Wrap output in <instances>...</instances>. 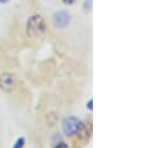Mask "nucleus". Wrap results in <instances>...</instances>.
<instances>
[{
  "instance_id": "nucleus-1",
  "label": "nucleus",
  "mask_w": 160,
  "mask_h": 148,
  "mask_svg": "<svg viewBox=\"0 0 160 148\" xmlns=\"http://www.w3.org/2000/svg\"><path fill=\"white\" fill-rule=\"evenodd\" d=\"M46 30V23L41 15H32L26 24V34L30 37L41 36Z\"/></svg>"
},
{
  "instance_id": "nucleus-2",
  "label": "nucleus",
  "mask_w": 160,
  "mask_h": 148,
  "mask_svg": "<svg viewBox=\"0 0 160 148\" xmlns=\"http://www.w3.org/2000/svg\"><path fill=\"white\" fill-rule=\"evenodd\" d=\"M81 122L78 118L76 117H70V118H66L65 122H63V131L67 136H73L77 130L80 128Z\"/></svg>"
},
{
  "instance_id": "nucleus-3",
  "label": "nucleus",
  "mask_w": 160,
  "mask_h": 148,
  "mask_svg": "<svg viewBox=\"0 0 160 148\" xmlns=\"http://www.w3.org/2000/svg\"><path fill=\"white\" fill-rule=\"evenodd\" d=\"M70 21H71V16L65 10H60L53 15V24L57 28H66L70 24Z\"/></svg>"
},
{
  "instance_id": "nucleus-4",
  "label": "nucleus",
  "mask_w": 160,
  "mask_h": 148,
  "mask_svg": "<svg viewBox=\"0 0 160 148\" xmlns=\"http://www.w3.org/2000/svg\"><path fill=\"white\" fill-rule=\"evenodd\" d=\"M77 137L80 138L81 141L83 142H87L89 138H91V135H92V127L89 123H86V124H81L80 128L77 130Z\"/></svg>"
},
{
  "instance_id": "nucleus-5",
  "label": "nucleus",
  "mask_w": 160,
  "mask_h": 148,
  "mask_svg": "<svg viewBox=\"0 0 160 148\" xmlns=\"http://www.w3.org/2000/svg\"><path fill=\"white\" fill-rule=\"evenodd\" d=\"M14 86V77L9 74H4L0 76V88L2 90H11Z\"/></svg>"
},
{
  "instance_id": "nucleus-6",
  "label": "nucleus",
  "mask_w": 160,
  "mask_h": 148,
  "mask_svg": "<svg viewBox=\"0 0 160 148\" xmlns=\"http://www.w3.org/2000/svg\"><path fill=\"white\" fill-rule=\"evenodd\" d=\"M24 138H20L18 142H16V145H15V147L14 148H22V145H24Z\"/></svg>"
},
{
  "instance_id": "nucleus-7",
  "label": "nucleus",
  "mask_w": 160,
  "mask_h": 148,
  "mask_svg": "<svg viewBox=\"0 0 160 148\" xmlns=\"http://www.w3.org/2000/svg\"><path fill=\"white\" fill-rule=\"evenodd\" d=\"M62 1H63L66 5H72V4H73L76 0H62Z\"/></svg>"
},
{
  "instance_id": "nucleus-8",
  "label": "nucleus",
  "mask_w": 160,
  "mask_h": 148,
  "mask_svg": "<svg viewBox=\"0 0 160 148\" xmlns=\"http://www.w3.org/2000/svg\"><path fill=\"white\" fill-rule=\"evenodd\" d=\"M55 148H68V147H67V145H66V143H58Z\"/></svg>"
},
{
  "instance_id": "nucleus-9",
  "label": "nucleus",
  "mask_w": 160,
  "mask_h": 148,
  "mask_svg": "<svg viewBox=\"0 0 160 148\" xmlns=\"http://www.w3.org/2000/svg\"><path fill=\"white\" fill-rule=\"evenodd\" d=\"M9 0H0V3H8Z\"/></svg>"
}]
</instances>
